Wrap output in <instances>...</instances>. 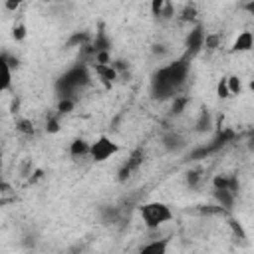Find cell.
<instances>
[{
  "label": "cell",
  "instance_id": "obj_9",
  "mask_svg": "<svg viewBox=\"0 0 254 254\" xmlns=\"http://www.w3.org/2000/svg\"><path fill=\"white\" fill-rule=\"evenodd\" d=\"M89 151H91V143L85 141L83 137H77L69 143V155L75 157V159H81V157H89Z\"/></svg>",
  "mask_w": 254,
  "mask_h": 254
},
{
  "label": "cell",
  "instance_id": "obj_18",
  "mask_svg": "<svg viewBox=\"0 0 254 254\" xmlns=\"http://www.w3.org/2000/svg\"><path fill=\"white\" fill-rule=\"evenodd\" d=\"M196 18V4H187L181 10V20L183 22H192Z\"/></svg>",
  "mask_w": 254,
  "mask_h": 254
},
{
  "label": "cell",
  "instance_id": "obj_31",
  "mask_svg": "<svg viewBox=\"0 0 254 254\" xmlns=\"http://www.w3.org/2000/svg\"><path fill=\"white\" fill-rule=\"evenodd\" d=\"M153 54H165V46H153Z\"/></svg>",
  "mask_w": 254,
  "mask_h": 254
},
{
  "label": "cell",
  "instance_id": "obj_6",
  "mask_svg": "<svg viewBox=\"0 0 254 254\" xmlns=\"http://www.w3.org/2000/svg\"><path fill=\"white\" fill-rule=\"evenodd\" d=\"M252 48H254V34L248 32V30H244V32H240V34L236 36V40L232 42L230 52H234V54H244V52H250Z\"/></svg>",
  "mask_w": 254,
  "mask_h": 254
},
{
  "label": "cell",
  "instance_id": "obj_19",
  "mask_svg": "<svg viewBox=\"0 0 254 254\" xmlns=\"http://www.w3.org/2000/svg\"><path fill=\"white\" fill-rule=\"evenodd\" d=\"M216 95H218L220 99H228V97H230L226 77H220V79H218V83H216Z\"/></svg>",
  "mask_w": 254,
  "mask_h": 254
},
{
  "label": "cell",
  "instance_id": "obj_13",
  "mask_svg": "<svg viewBox=\"0 0 254 254\" xmlns=\"http://www.w3.org/2000/svg\"><path fill=\"white\" fill-rule=\"evenodd\" d=\"M226 83H228V91H230V97H234V95H240V93H242V89H244V85H242V79H240L238 75H228V77H226Z\"/></svg>",
  "mask_w": 254,
  "mask_h": 254
},
{
  "label": "cell",
  "instance_id": "obj_5",
  "mask_svg": "<svg viewBox=\"0 0 254 254\" xmlns=\"http://www.w3.org/2000/svg\"><path fill=\"white\" fill-rule=\"evenodd\" d=\"M204 40H206V32L202 30V26H200V24L194 26V28L189 32L187 40H185V48H187L185 58H187V60H192L198 52H202V50H204Z\"/></svg>",
  "mask_w": 254,
  "mask_h": 254
},
{
  "label": "cell",
  "instance_id": "obj_14",
  "mask_svg": "<svg viewBox=\"0 0 254 254\" xmlns=\"http://www.w3.org/2000/svg\"><path fill=\"white\" fill-rule=\"evenodd\" d=\"M73 107H75V99H73V97H65V99H60V101H58L56 113L62 117V115L71 113V111H73Z\"/></svg>",
  "mask_w": 254,
  "mask_h": 254
},
{
  "label": "cell",
  "instance_id": "obj_22",
  "mask_svg": "<svg viewBox=\"0 0 254 254\" xmlns=\"http://www.w3.org/2000/svg\"><path fill=\"white\" fill-rule=\"evenodd\" d=\"M165 4H167L165 0H153V2H151V14L161 18V14H163V10H165Z\"/></svg>",
  "mask_w": 254,
  "mask_h": 254
},
{
  "label": "cell",
  "instance_id": "obj_2",
  "mask_svg": "<svg viewBox=\"0 0 254 254\" xmlns=\"http://www.w3.org/2000/svg\"><path fill=\"white\" fill-rule=\"evenodd\" d=\"M91 75H89V69L87 65H73L71 69H67L58 81H56V89L60 93V99H65V97H73V93L81 87H85L89 83Z\"/></svg>",
  "mask_w": 254,
  "mask_h": 254
},
{
  "label": "cell",
  "instance_id": "obj_32",
  "mask_svg": "<svg viewBox=\"0 0 254 254\" xmlns=\"http://www.w3.org/2000/svg\"><path fill=\"white\" fill-rule=\"evenodd\" d=\"M248 89H250V91H254V79H250V83H248Z\"/></svg>",
  "mask_w": 254,
  "mask_h": 254
},
{
  "label": "cell",
  "instance_id": "obj_17",
  "mask_svg": "<svg viewBox=\"0 0 254 254\" xmlns=\"http://www.w3.org/2000/svg\"><path fill=\"white\" fill-rule=\"evenodd\" d=\"M216 48H220V34H206L204 50L206 52H214Z\"/></svg>",
  "mask_w": 254,
  "mask_h": 254
},
{
  "label": "cell",
  "instance_id": "obj_29",
  "mask_svg": "<svg viewBox=\"0 0 254 254\" xmlns=\"http://www.w3.org/2000/svg\"><path fill=\"white\" fill-rule=\"evenodd\" d=\"M4 8H6V10H18V8H20V2H18V0H16V2H14V0H6V2H4Z\"/></svg>",
  "mask_w": 254,
  "mask_h": 254
},
{
  "label": "cell",
  "instance_id": "obj_15",
  "mask_svg": "<svg viewBox=\"0 0 254 254\" xmlns=\"http://www.w3.org/2000/svg\"><path fill=\"white\" fill-rule=\"evenodd\" d=\"M16 131H20L22 135H34L36 125H34V121L22 117V119H16Z\"/></svg>",
  "mask_w": 254,
  "mask_h": 254
},
{
  "label": "cell",
  "instance_id": "obj_28",
  "mask_svg": "<svg viewBox=\"0 0 254 254\" xmlns=\"http://www.w3.org/2000/svg\"><path fill=\"white\" fill-rule=\"evenodd\" d=\"M173 16H175V6H173L171 2H167V4H165V10H163V14H161V18L169 20V18H173Z\"/></svg>",
  "mask_w": 254,
  "mask_h": 254
},
{
  "label": "cell",
  "instance_id": "obj_30",
  "mask_svg": "<svg viewBox=\"0 0 254 254\" xmlns=\"http://www.w3.org/2000/svg\"><path fill=\"white\" fill-rule=\"evenodd\" d=\"M242 8H244L250 16H254V0H250V2H246V4H242Z\"/></svg>",
  "mask_w": 254,
  "mask_h": 254
},
{
  "label": "cell",
  "instance_id": "obj_10",
  "mask_svg": "<svg viewBox=\"0 0 254 254\" xmlns=\"http://www.w3.org/2000/svg\"><path fill=\"white\" fill-rule=\"evenodd\" d=\"M93 69H95V73H97V77L105 83V87H111V83L117 79V71H115V67L109 64V65H93Z\"/></svg>",
  "mask_w": 254,
  "mask_h": 254
},
{
  "label": "cell",
  "instance_id": "obj_11",
  "mask_svg": "<svg viewBox=\"0 0 254 254\" xmlns=\"http://www.w3.org/2000/svg\"><path fill=\"white\" fill-rule=\"evenodd\" d=\"M212 196L216 198V202H218L220 208H232L234 198H236L234 192H230V190H218V189H212Z\"/></svg>",
  "mask_w": 254,
  "mask_h": 254
},
{
  "label": "cell",
  "instance_id": "obj_4",
  "mask_svg": "<svg viewBox=\"0 0 254 254\" xmlns=\"http://www.w3.org/2000/svg\"><path fill=\"white\" fill-rule=\"evenodd\" d=\"M119 153V145L107 137V135H99L95 141H91V151H89V159L93 163H103L107 159H111L113 155Z\"/></svg>",
  "mask_w": 254,
  "mask_h": 254
},
{
  "label": "cell",
  "instance_id": "obj_23",
  "mask_svg": "<svg viewBox=\"0 0 254 254\" xmlns=\"http://www.w3.org/2000/svg\"><path fill=\"white\" fill-rule=\"evenodd\" d=\"M12 36H14L16 42H22V40L26 38V26H24V24H16V26L12 28Z\"/></svg>",
  "mask_w": 254,
  "mask_h": 254
},
{
  "label": "cell",
  "instance_id": "obj_25",
  "mask_svg": "<svg viewBox=\"0 0 254 254\" xmlns=\"http://www.w3.org/2000/svg\"><path fill=\"white\" fill-rule=\"evenodd\" d=\"M187 105V97H175L173 103V113H183V107Z\"/></svg>",
  "mask_w": 254,
  "mask_h": 254
},
{
  "label": "cell",
  "instance_id": "obj_1",
  "mask_svg": "<svg viewBox=\"0 0 254 254\" xmlns=\"http://www.w3.org/2000/svg\"><path fill=\"white\" fill-rule=\"evenodd\" d=\"M187 75H189V60L187 58H181L173 64H167V65L159 67L151 77V95H153V99L177 97L175 93L187 81Z\"/></svg>",
  "mask_w": 254,
  "mask_h": 254
},
{
  "label": "cell",
  "instance_id": "obj_27",
  "mask_svg": "<svg viewBox=\"0 0 254 254\" xmlns=\"http://www.w3.org/2000/svg\"><path fill=\"white\" fill-rule=\"evenodd\" d=\"M228 224H230V228L234 230V234H236V236H240V238H246V234H244L242 226H240L236 220H232V218H230V220H228Z\"/></svg>",
  "mask_w": 254,
  "mask_h": 254
},
{
  "label": "cell",
  "instance_id": "obj_3",
  "mask_svg": "<svg viewBox=\"0 0 254 254\" xmlns=\"http://www.w3.org/2000/svg\"><path fill=\"white\" fill-rule=\"evenodd\" d=\"M139 214H141V220H143L147 230H157L159 226H163L165 222H169L173 218L171 206L167 202H161V200L143 202L139 206Z\"/></svg>",
  "mask_w": 254,
  "mask_h": 254
},
{
  "label": "cell",
  "instance_id": "obj_26",
  "mask_svg": "<svg viewBox=\"0 0 254 254\" xmlns=\"http://www.w3.org/2000/svg\"><path fill=\"white\" fill-rule=\"evenodd\" d=\"M129 177H131V169L123 163V167H121V169H119V173H117V181H121V183H123V181H127Z\"/></svg>",
  "mask_w": 254,
  "mask_h": 254
},
{
  "label": "cell",
  "instance_id": "obj_8",
  "mask_svg": "<svg viewBox=\"0 0 254 254\" xmlns=\"http://www.w3.org/2000/svg\"><path fill=\"white\" fill-rule=\"evenodd\" d=\"M169 238H155L151 242H147L145 246H141L139 254H167L169 250Z\"/></svg>",
  "mask_w": 254,
  "mask_h": 254
},
{
  "label": "cell",
  "instance_id": "obj_20",
  "mask_svg": "<svg viewBox=\"0 0 254 254\" xmlns=\"http://www.w3.org/2000/svg\"><path fill=\"white\" fill-rule=\"evenodd\" d=\"M46 131H48V133H58V131H60V115H58V113L52 115V117H48V121H46Z\"/></svg>",
  "mask_w": 254,
  "mask_h": 254
},
{
  "label": "cell",
  "instance_id": "obj_16",
  "mask_svg": "<svg viewBox=\"0 0 254 254\" xmlns=\"http://www.w3.org/2000/svg\"><path fill=\"white\" fill-rule=\"evenodd\" d=\"M210 127H212V117H210L208 111H202V113H200V119H198L196 125H194V129H196L198 133H202V131H208Z\"/></svg>",
  "mask_w": 254,
  "mask_h": 254
},
{
  "label": "cell",
  "instance_id": "obj_7",
  "mask_svg": "<svg viewBox=\"0 0 254 254\" xmlns=\"http://www.w3.org/2000/svg\"><path fill=\"white\" fill-rule=\"evenodd\" d=\"M212 189H218V190H230V192H238L240 189V183L234 175H216L212 179Z\"/></svg>",
  "mask_w": 254,
  "mask_h": 254
},
{
  "label": "cell",
  "instance_id": "obj_24",
  "mask_svg": "<svg viewBox=\"0 0 254 254\" xmlns=\"http://www.w3.org/2000/svg\"><path fill=\"white\" fill-rule=\"evenodd\" d=\"M179 145H181V137H179V135L173 133V135L165 137V147H167V149H177Z\"/></svg>",
  "mask_w": 254,
  "mask_h": 254
},
{
  "label": "cell",
  "instance_id": "obj_12",
  "mask_svg": "<svg viewBox=\"0 0 254 254\" xmlns=\"http://www.w3.org/2000/svg\"><path fill=\"white\" fill-rule=\"evenodd\" d=\"M143 161H145V153H143V149H135V151H131V155L127 157V161H125V165L131 169V173L133 171H137L141 165H143Z\"/></svg>",
  "mask_w": 254,
  "mask_h": 254
},
{
  "label": "cell",
  "instance_id": "obj_21",
  "mask_svg": "<svg viewBox=\"0 0 254 254\" xmlns=\"http://www.w3.org/2000/svg\"><path fill=\"white\" fill-rule=\"evenodd\" d=\"M198 183H200V173H198V171H189V173H187V185H189L190 189H196Z\"/></svg>",
  "mask_w": 254,
  "mask_h": 254
}]
</instances>
